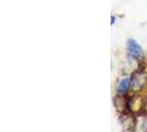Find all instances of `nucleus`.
Masks as SVG:
<instances>
[{
  "mask_svg": "<svg viewBox=\"0 0 147 132\" xmlns=\"http://www.w3.org/2000/svg\"><path fill=\"white\" fill-rule=\"evenodd\" d=\"M127 53L134 59H140L143 56V50L140 45L133 39H129L127 41Z\"/></svg>",
  "mask_w": 147,
  "mask_h": 132,
  "instance_id": "nucleus-1",
  "label": "nucleus"
},
{
  "mask_svg": "<svg viewBox=\"0 0 147 132\" xmlns=\"http://www.w3.org/2000/svg\"><path fill=\"white\" fill-rule=\"evenodd\" d=\"M129 86H131V79L128 77H125V78H123L122 81H119V84H118V91L119 93H125V91H127V89L129 88Z\"/></svg>",
  "mask_w": 147,
  "mask_h": 132,
  "instance_id": "nucleus-2",
  "label": "nucleus"
}]
</instances>
